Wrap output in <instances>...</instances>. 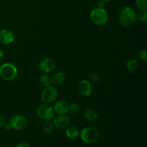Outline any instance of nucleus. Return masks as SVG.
<instances>
[{"instance_id": "obj_8", "label": "nucleus", "mask_w": 147, "mask_h": 147, "mask_svg": "<svg viewBox=\"0 0 147 147\" xmlns=\"http://www.w3.org/2000/svg\"><path fill=\"white\" fill-rule=\"evenodd\" d=\"M78 91L83 97H88L93 93V86L89 81L83 80L78 83Z\"/></svg>"}, {"instance_id": "obj_13", "label": "nucleus", "mask_w": 147, "mask_h": 147, "mask_svg": "<svg viewBox=\"0 0 147 147\" xmlns=\"http://www.w3.org/2000/svg\"><path fill=\"white\" fill-rule=\"evenodd\" d=\"M65 80V76L63 72H57L55 73L50 78V83L53 86H60Z\"/></svg>"}, {"instance_id": "obj_2", "label": "nucleus", "mask_w": 147, "mask_h": 147, "mask_svg": "<svg viewBox=\"0 0 147 147\" xmlns=\"http://www.w3.org/2000/svg\"><path fill=\"white\" fill-rule=\"evenodd\" d=\"M18 76V70L11 63H4L0 66V77L6 81H12Z\"/></svg>"}, {"instance_id": "obj_5", "label": "nucleus", "mask_w": 147, "mask_h": 147, "mask_svg": "<svg viewBox=\"0 0 147 147\" xmlns=\"http://www.w3.org/2000/svg\"><path fill=\"white\" fill-rule=\"evenodd\" d=\"M58 96V91L56 88L49 86L45 87L41 94V99L45 103H52L55 101Z\"/></svg>"}, {"instance_id": "obj_1", "label": "nucleus", "mask_w": 147, "mask_h": 147, "mask_svg": "<svg viewBox=\"0 0 147 147\" xmlns=\"http://www.w3.org/2000/svg\"><path fill=\"white\" fill-rule=\"evenodd\" d=\"M136 13L132 7H126L121 10L119 15V21L123 27H128L135 22Z\"/></svg>"}, {"instance_id": "obj_20", "label": "nucleus", "mask_w": 147, "mask_h": 147, "mask_svg": "<svg viewBox=\"0 0 147 147\" xmlns=\"http://www.w3.org/2000/svg\"><path fill=\"white\" fill-rule=\"evenodd\" d=\"M136 17H137L139 22H146L147 11L146 10H141L140 12L138 14V15H136Z\"/></svg>"}, {"instance_id": "obj_6", "label": "nucleus", "mask_w": 147, "mask_h": 147, "mask_svg": "<svg viewBox=\"0 0 147 147\" xmlns=\"http://www.w3.org/2000/svg\"><path fill=\"white\" fill-rule=\"evenodd\" d=\"M36 113L40 119L44 121H50L55 116L54 109L47 103L39 106L36 110Z\"/></svg>"}, {"instance_id": "obj_7", "label": "nucleus", "mask_w": 147, "mask_h": 147, "mask_svg": "<svg viewBox=\"0 0 147 147\" xmlns=\"http://www.w3.org/2000/svg\"><path fill=\"white\" fill-rule=\"evenodd\" d=\"M9 123L11 129L16 131H23L27 127L28 121L24 116L22 115H15L10 119Z\"/></svg>"}, {"instance_id": "obj_18", "label": "nucleus", "mask_w": 147, "mask_h": 147, "mask_svg": "<svg viewBox=\"0 0 147 147\" xmlns=\"http://www.w3.org/2000/svg\"><path fill=\"white\" fill-rule=\"evenodd\" d=\"M40 83L44 87H47L50 86V78L47 75H42L40 79Z\"/></svg>"}, {"instance_id": "obj_23", "label": "nucleus", "mask_w": 147, "mask_h": 147, "mask_svg": "<svg viewBox=\"0 0 147 147\" xmlns=\"http://www.w3.org/2000/svg\"><path fill=\"white\" fill-rule=\"evenodd\" d=\"M89 78H90V80H93V82H98L99 80V79H100L99 76L98 74H96V73H91V74L89 76Z\"/></svg>"}, {"instance_id": "obj_24", "label": "nucleus", "mask_w": 147, "mask_h": 147, "mask_svg": "<svg viewBox=\"0 0 147 147\" xmlns=\"http://www.w3.org/2000/svg\"><path fill=\"white\" fill-rule=\"evenodd\" d=\"M6 123H7V121H6L5 118L4 116H0V128L4 127Z\"/></svg>"}, {"instance_id": "obj_27", "label": "nucleus", "mask_w": 147, "mask_h": 147, "mask_svg": "<svg viewBox=\"0 0 147 147\" xmlns=\"http://www.w3.org/2000/svg\"><path fill=\"white\" fill-rule=\"evenodd\" d=\"M4 55V50H3L1 48H0V60H1V59L3 58Z\"/></svg>"}, {"instance_id": "obj_19", "label": "nucleus", "mask_w": 147, "mask_h": 147, "mask_svg": "<svg viewBox=\"0 0 147 147\" xmlns=\"http://www.w3.org/2000/svg\"><path fill=\"white\" fill-rule=\"evenodd\" d=\"M136 7L139 10H146L147 8V0H136Z\"/></svg>"}, {"instance_id": "obj_26", "label": "nucleus", "mask_w": 147, "mask_h": 147, "mask_svg": "<svg viewBox=\"0 0 147 147\" xmlns=\"http://www.w3.org/2000/svg\"><path fill=\"white\" fill-rule=\"evenodd\" d=\"M17 147H30V146L27 143H21L17 145Z\"/></svg>"}, {"instance_id": "obj_21", "label": "nucleus", "mask_w": 147, "mask_h": 147, "mask_svg": "<svg viewBox=\"0 0 147 147\" xmlns=\"http://www.w3.org/2000/svg\"><path fill=\"white\" fill-rule=\"evenodd\" d=\"M79 105L76 103H71L68 104V112L71 113H76L79 111Z\"/></svg>"}, {"instance_id": "obj_25", "label": "nucleus", "mask_w": 147, "mask_h": 147, "mask_svg": "<svg viewBox=\"0 0 147 147\" xmlns=\"http://www.w3.org/2000/svg\"><path fill=\"white\" fill-rule=\"evenodd\" d=\"M105 6V1H102V0H99L98 1V7H101V8H103Z\"/></svg>"}, {"instance_id": "obj_3", "label": "nucleus", "mask_w": 147, "mask_h": 147, "mask_svg": "<svg viewBox=\"0 0 147 147\" xmlns=\"http://www.w3.org/2000/svg\"><path fill=\"white\" fill-rule=\"evenodd\" d=\"M90 19L93 24L97 26H103L108 22L109 15L104 8L96 7L90 13Z\"/></svg>"}, {"instance_id": "obj_22", "label": "nucleus", "mask_w": 147, "mask_h": 147, "mask_svg": "<svg viewBox=\"0 0 147 147\" xmlns=\"http://www.w3.org/2000/svg\"><path fill=\"white\" fill-rule=\"evenodd\" d=\"M139 57H140V59L142 61H147V54L145 49H142V50H141L140 51H139Z\"/></svg>"}, {"instance_id": "obj_28", "label": "nucleus", "mask_w": 147, "mask_h": 147, "mask_svg": "<svg viewBox=\"0 0 147 147\" xmlns=\"http://www.w3.org/2000/svg\"><path fill=\"white\" fill-rule=\"evenodd\" d=\"M102 1H105V2H109V1H111V0H102Z\"/></svg>"}, {"instance_id": "obj_14", "label": "nucleus", "mask_w": 147, "mask_h": 147, "mask_svg": "<svg viewBox=\"0 0 147 147\" xmlns=\"http://www.w3.org/2000/svg\"><path fill=\"white\" fill-rule=\"evenodd\" d=\"M65 134L69 139L73 140V139H76L78 137L80 132H79L78 129L77 127L74 126H71L66 128Z\"/></svg>"}, {"instance_id": "obj_9", "label": "nucleus", "mask_w": 147, "mask_h": 147, "mask_svg": "<svg viewBox=\"0 0 147 147\" xmlns=\"http://www.w3.org/2000/svg\"><path fill=\"white\" fill-rule=\"evenodd\" d=\"M70 119L65 115H58L53 118V125L60 129H66L70 126Z\"/></svg>"}, {"instance_id": "obj_16", "label": "nucleus", "mask_w": 147, "mask_h": 147, "mask_svg": "<svg viewBox=\"0 0 147 147\" xmlns=\"http://www.w3.org/2000/svg\"><path fill=\"white\" fill-rule=\"evenodd\" d=\"M139 66V63L136 59H132V60L128 61L126 63V68L130 72H134L135 70H137Z\"/></svg>"}, {"instance_id": "obj_4", "label": "nucleus", "mask_w": 147, "mask_h": 147, "mask_svg": "<svg viewBox=\"0 0 147 147\" xmlns=\"http://www.w3.org/2000/svg\"><path fill=\"white\" fill-rule=\"evenodd\" d=\"M79 136L80 139L86 144L95 143L99 138V132L97 129L93 126H88L82 129Z\"/></svg>"}, {"instance_id": "obj_15", "label": "nucleus", "mask_w": 147, "mask_h": 147, "mask_svg": "<svg viewBox=\"0 0 147 147\" xmlns=\"http://www.w3.org/2000/svg\"><path fill=\"white\" fill-rule=\"evenodd\" d=\"M83 116H84L85 119L86 120L89 121H94L97 120L98 117L97 111H96L93 109H86L85 111Z\"/></svg>"}, {"instance_id": "obj_10", "label": "nucleus", "mask_w": 147, "mask_h": 147, "mask_svg": "<svg viewBox=\"0 0 147 147\" xmlns=\"http://www.w3.org/2000/svg\"><path fill=\"white\" fill-rule=\"evenodd\" d=\"M39 67L44 73H50L55 68V63L51 58H44L40 60Z\"/></svg>"}, {"instance_id": "obj_17", "label": "nucleus", "mask_w": 147, "mask_h": 147, "mask_svg": "<svg viewBox=\"0 0 147 147\" xmlns=\"http://www.w3.org/2000/svg\"><path fill=\"white\" fill-rule=\"evenodd\" d=\"M43 131L46 134H51L54 130V125L50 121H45L42 126Z\"/></svg>"}, {"instance_id": "obj_11", "label": "nucleus", "mask_w": 147, "mask_h": 147, "mask_svg": "<svg viewBox=\"0 0 147 147\" xmlns=\"http://www.w3.org/2000/svg\"><path fill=\"white\" fill-rule=\"evenodd\" d=\"M14 40V34L12 31L4 29L0 31V42L2 44H10Z\"/></svg>"}, {"instance_id": "obj_12", "label": "nucleus", "mask_w": 147, "mask_h": 147, "mask_svg": "<svg viewBox=\"0 0 147 147\" xmlns=\"http://www.w3.org/2000/svg\"><path fill=\"white\" fill-rule=\"evenodd\" d=\"M55 113L57 115H65L68 112V103L63 100H58L54 105Z\"/></svg>"}]
</instances>
